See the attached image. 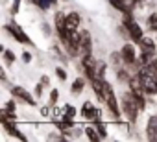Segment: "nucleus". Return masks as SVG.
Masks as SVG:
<instances>
[{"label":"nucleus","instance_id":"f257e3e1","mask_svg":"<svg viewBox=\"0 0 157 142\" xmlns=\"http://www.w3.org/2000/svg\"><path fill=\"white\" fill-rule=\"evenodd\" d=\"M120 107H122V113L126 116V120L129 124H137L139 122V116H140V105H139V100L137 96L128 89L122 96H120Z\"/></svg>","mask_w":157,"mask_h":142},{"label":"nucleus","instance_id":"f03ea898","mask_svg":"<svg viewBox=\"0 0 157 142\" xmlns=\"http://www.w3.org/2000/svg\"><path fill=\"white\" fill-rule=\"evenodd\" d=\"M104 105L107 107V111H109V114H111L113 120H120V116L124 114L122 107L118 103V98H117L113 87L109 85V81H105V89H104Z\"/></svg>","mask_w":157,"mask_h":142},{"label":"nucleus","instance_id":"7ed1b4c3","mask_svg":"<svg viewBox=\"0 0 157 142\" xmlns=\"http://www.w3.org/2000/svg\"><path fill=\"white\" fill-rule=\"evenodd\" d=\"M4 30H6V33H10L13 39H15V43H19V44H24V46H33V41H32V37L24 32V28L21 26V24H17V22H8L6 26H4Z\"/></svg>","mask_w":157,"mask_h":142},{"label":"nucleus","instance_id":"20e7f679","mask_svg":"<svg viewBox=\"0 0 157 142\" xmlns=\"http://www.w3.org/2000/svg\"><path fill=\"white\" fill-rule=\"evenodd\" d=\"M122 22L126 24V28H128V32H129V39H131L133 43H139V41L144 37V28L135 21L133 13H126V15H122Z\"/></svg>","mask_w":157,"mask_h":142},{"label":"nucleus","instance_id":"39448f33","mask_svg":"<svg viewBox=\"0 0 157 142\" xmlns=\"http://www.w3.org/2000/svg\"><path fill=\"white\" fill-rule=\"evenodd\" d=\"M10 92H11V96L19 102V103H22V105H30V107H35L37 105V98H35V94H32L26 87H22V85H13L11 89H10Z\"/></svg>","mask_w":157,"mask_h":142},{"label":"nucleus","instance_id":"423d86ee","mask_svg":"<svg viewBox=\"0 0 157 142\" xmlns=\"http://www.w3.org/2000/svg\"><path fill=\"white\" fill-rule=\"evenodd\" d=\"M82 118L83 120H87V122H91V124H94V122H98V120H102V113H100V109L93 103V102H83V105H82Z\"/></svg>","mask_w":157,"mask_h":142},{"label":"nucleus","instance_id":"0eeeda50","mask_svg":"<svg viewBox=\"0 0 157 142\" xmlns=\"http://www.w3.org/2000/svg\"><path fill=\"white\" fill-rule=\"evenodd\" d=\"M139 78L142 81V87H144L148 98L150 96H155L157 94V78L151 76V74H148V72H144V70H139Z\"/></svg>","mask_w":157,"mask_h":142},{"label":"nucleus","instance_id":"6e6552de","mask_svg":"<svg viewBox=\"0 0 157 142\" xmlns=\"http://www.w3.org/2000/svg\"><path fill=\"white\" fill-rule=\"evenodd\" d=\"M107 4H111L113 9H117L118 13L126 15V13H133L137 9V4L131 0H107Z\"/></svg>","mask_w":157,"mask_h":142},{"label":"nucleus","instance_id":"1a4fd4ad","mask_svg":"<svg viewBox=\"0 0 157 142\" xmlns=\"http://www.w3.org/2000/svg\"><path fill=\"white\" fill-rule=\"evenodd\" d=\"M93 35L89 30H80V50H82V55L83 54H93Z\"/></svg>","mask_w":157,"mask_h":142},{"label":"nucleus","instance_id":"9d476101","mask_svg":"<svg viewBox=\"0 0 157 142\" xmlns=\"http://www.w3.org/2000/svg\"><path fill=\"white\" fill-rule=\"evenodd\" d=\"M144 135L150 142H157V114H150L146 120V127H144Z\"/></svg>","mask_w":157,"mask_h":142},{"label":"nucleus","instance_id":"9b49d317","mask_svg":"<svg viewBox=\"0 0 157 142\" xmlns=\"http://www.w3.org/2000/svg\"><path fill=\"white\" fill-rule=\"evenodd\" d=\"M137 44H139L140 52H144V54H148V55H157V41H153L151 37L144 35Z\"/></svg>","mask_w":157,"mask_h":142},{"label":"nucleus","instance_id":"f8f14e48","mask_svg":"<svg viewBox=\"0 0 157 142\" xmlns=\"http://www.w3.org/2000/svg\"><path fill=\"white\" fill-rule=\"evenodd\" d=\"M80 26H82V15L78 11H68L67 13V28L76 32V30H80Z\"/></svg>","mask_w":157,"mask_h":142},{"label":"nucleus","instance_id":"ddd939ff","mask_svg":"<svg viewBox=\"0 0 157 142\" xmlns=\"http://www.w3.org/2000/svg\"><path fill=\"white\" fill-rule=\"evenodd\" d=\"M85 85H87V78L85 76H80V78H76L70 85V94L72 96H80L83 91H85Z\"/></svg>","mask_w":157,"mask_h":142},{"label":"nucleus","instance_id":"4468645a","mask_svg":"<svg viewBox=\"0 0 157 142\" xmlns=\"http://www.w3.org/2000/svg\"><path fill=\"white\" fill-rule=\"evenodd\" d=\"M76 107L74 105H70V103H65L63 107H59L57 111H56V116H59V118H67V120H74V116H76Z\"/></svg>","mask_w":157,"mask_h":142},{"label":"nucleus","instance_id":"2eb2a0df","mask_svg":"<svg viewBox=\"0 0 157 142\" xmlns=\"http://www.w3.org/2000/svg\"><path fill=\"white\" fill-rule=\"evenodd\" d=\"M83 135H85L89 140H93V142L102 140V136H100V133H98L96 125H94V124H91V122H89V125H85V127H83Z\"/></svg>","mask_w":157,"mask_h":142},{"label":"nucleus","instance_id":"dca6fc26","mask_svg":"<svg viewBox=\"0 0 157 142\" xmlns=\"http://www.w3.org/2000/svg\"><path fill=\"white\" fill-rule=\"evenodd\" d=\"M30 2L37 8V9H41V11H48L52 6H56L59 0H30Z\"/></svg>","mask_w":157,"mask_h":142},{"label":"nucleus","instance_id":"f3484780","mask_svg":"<svg viewBox=\"0 0 157 142\" xmlns=\"http://www.w3.org/2000/svg\"><path fill=\"white\" fill-rule=\"evenodd\" d=\"M107 65H109V63H105V61H102V59H96V65H94V72H96V78H100V80H105Z\"/></svg>","mask_w":157,"mask_h":142},{"label":"nucleus","instance_id":"a211bd4d","mask_svg":"<svg viewBox=\"0 0 157 142\" xmlns=\"http://www.w3.org/2000/svg\"><path fill=\"white\" fill-rule=\"evenodd\" d=\"M109 65H111L113 68H118V66H122V65H124V59H122L120 50H115V52H111V54H109Z\"/></svg>","mask_w":157,"mask_h":142},{"label":"nucleus","instance_id":"6ab92c4d","mask_svg":"<svg viewBox=\"0 0 157 142\" xmlns=\"http://www.w3.org/2000/svg\"><path fill=\"white\" fill-rule=\"evenodd\" d=\"M146 26H148L150 32H155L157 33V11H153V13H150L146 17Z\"/></svg>","mask_w":157,"mask_h":142},{"label":"nucleus","instance_id":"aec40b11","mask_svg":"<svg viewBox=\"0 0 157 142\" xmlns=\"http://www.w3.org/2000/svg\"><path fill=\"white\" fill-rule=\"evenodd\" d=\"M4 63H6V66H11V65H15V61H17V55H15V52L13 50H8V48H4Z\"/></svg>","mask_w":157,"mask_h":142},{"label":"nucleus","instance_id":"412c9836","mask_svg":"<svg viewBox=\"0 0 157 142\" xmlns=\"http://www.w3.org/2000/svg\"><path fill=\"white\" fill-rule=\"evenodd\" d=\"M57 102H59V89H52V91H50V94H48V105L56 107V105H57Z\"/></svg>","mask_w":157,"mask_h":142},{"label":"nucleus","instance_id":"4be33fe9","mask_svg":"<svg viewBox=\"0 0 157 142\" xmlns=\"http://www.w3.org/2000/svg\"><path fill=\"white\" fill-rule=\"evenodd\" d=\"M94 125H96L100 136H102V138H107V124H105L104 120H98V122H94Z\"/></svg>","mask_w":157,"mask_h":142},{"label":"nucleus","instance_id":"5701e85b","mask_svg":"<svg viewBox=\"0 0 157 142\" xmlns=\"http://www.w3.org/2000/svg\"><path fill=\"white\" fill-rule=\"evenodd\" d=\"M17 103H19V102H17V100L13 98V100L6 102V105H4L2 109H4V111H8V113H15V111H17Z\"/></svg>","mask_w":157,"mask_h":142},{"label":"nucleus","instance_id":"b1692460","mask_svg":"<svg viewBox=\"0 0 157 142\" xmlns=\"http://www.w3.org/2000/svg\"><path fill=\"white\" fill-rule=\"evenodd\" d=\"M56 78H57L59 81H65V80H67V70H65L63 66H56Z\"/></svg>","mask_w":157,"mask_h":142},{"label":"nucleus","instance_id":"393cba45","mask_svg":"<svg viewBox=\"0 0 157 142\" xmlns=\"http://www.w3.org/2000/svg\"><path fill=\"white\" fill-rule=\"evenodd\" d=\"M21 2H22V0H13V2H11V9H10V13H11L13 17L21 11Z\"/></svg>","mask_w":157,"mask_h":142},{"label":"nucleus","instance_id":"a878e982","mask_svg":"<svg viewBox=\"0 0 157 142\" xmlns=\"http://www.w3.org/2000/svg\"><path fill=\"white\" fill-rule=\"evenodd\" d=\"M43 87H44V85L39 81V83L35 85V89H33V94H35V98H37V100H39V98H43Z\"/></svg>","mask_w":157,"mask_h":142},{"label":"nucleus","instance_id":"bb28decb","mask_svg":"<svg viewBox=\"0 0 157 142\" xmlns=\"http://www.w3.org/2000/svg\"><path fill=\"white\" fill-rule=\"evenodd\" d=\"M41 28H43V30H41V32H43V35H44V37H50V33H52L50 24H48V22H43V24H41Z\"/></svg>","mask_w":157,"mask_h":142},{"label":"nucleus","instance_id":"cd10ccee","mask_svg":"<svg viewBox=\"0 0 157 142\" xmlns=\"http://www.w3.org/2000/svg\"><path fill=\"white\" fill-rule=\"evenodd\" d=\"M32 59H33L32 52H28V50H26V52H22V61H24L26 65H28V63H32Z\"/></svg>","mask_w":157,"mask_h":142},{"label":"nucleus","instance_id":"c85d7f7f","mask_svg":"<svg viewBox=\"0 0 157 142\" xmlns=\"http://www.w3.org/2000/svg\"><path fill=\"white\" fill-rule=\"evenodd\" d=\"M39 81H41V83H43V85H44V87H50V78H48V76H46V74H43V76H41V80H39Z\"/></svg>","mask_w":157,"mask_h":142},{"label":"nucleus","instance_id":"c756f323","mask_svg":"<svg viewBox=\"0 0 157 142\" xmlns=\"http://www.w3.org/2000/svg\"><path fill=\"white\" fill-rule=\"evenodd\" d=\"M50 107H52V105H48V107H41V116H48V114H50Z\"/></svg>","mask_w":157,"mask_h":142},{"label":"nucleus","instance_id":"7c9ffc66","mask_svg":"<svg viewBox=\"0 0 157 142\" xmlns=\"http://www.w3.org/2000/svg\"><path fill=\"white\" fill-rule=\"evenodd\" d=\"M2 2H4V4H6V2H8V0H2Z\"/></svg>","mask_w":157,"mask_h":142},{"label":"nucleus","instance_id":"2f4dec72","mask_svg":"<svg viewBox=\"0 0 157 142\" xmlns=\"http://www.w3.org/2000/svg\"><path fill=\"white\" fill-rule=\"evenodd\" d=\"M155 41H157V39H155Z\"/></svg>","mask_w":157,"mask_h":142}]
</instances>
